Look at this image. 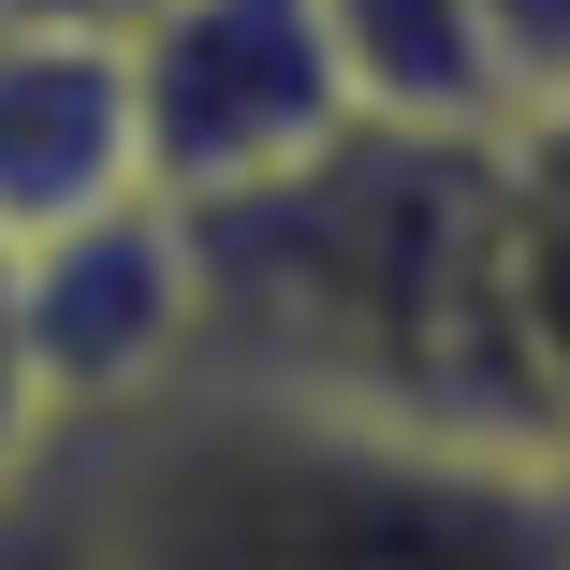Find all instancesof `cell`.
Returning <instances> with one entry per match:
<instances>
[{
  "mask_svg": "<svg viewBox=\"0 0 570 570\" xmlns=\"http://www.w3.org/2000/svg\"><path fill=\"white\" fill-rule=\"evenodd\" d=\"M30 498L88 570H570V453L235 366L45 439Z\"/></svg>",
  "mask_w": 570,
  "mask_h": 570,
  "instance_id": "1",
  "label": "cell"
},
{
  "mask_svg": "<svg viewBox=\"0 0 570 570\" xmlns=\"http://www.w3.org/2000/svg\"><path fill=\"white\" fill-rule=\"evenodd\" d=\"M498 132V118H483ZM453 118H352L322 161L190 205L205 235V366L293 381L336 410H410L469 439H541L512 307H498V176Z\"/></svg>",
  "mask_w": 570,
  "mask_h": 570,
  "instance_id": "2",
  "label": "cell"
},
{
  "mask_svg": "<svg viewBox=\"0 0 570 570\" xmlns=\"http://www.w3.org/2000/svg\"><path fill=\"white\" fill-rule=\"evenodd\" d=\"M118 30H132V161L176 205H235L322 161L352 118H381L322 0H132Z\"/></svg>",
  "mask_w": 570,
  "mask_h": 570,
  "instance_id": "3",
  "label": "cell"
},
{
  "mask_svg": "<svg viewBox=\"0 0 570 570\" xmlns=\"http://www.w3.org/2000/svg\"><path fill=\"white\" fill-rule=\"evenodd\" d=\"M0 336L45 395V424H118L205 366V235L176 190H118L59 235L0 249Z\"/></svg>",
  "mask_w": 570,
  "mask_h": 570,
  "instance_id": "4",
  "label": "cell"
},
{
  "mask_svg": "<svg viewBox=\"0 0 570 570\" xmlns=\"http://www.w3.org/2000/svg\"><path fill=\"white\" fill-rule=\"evenodd\" d=\"M147 190L132 161V30L118 0H16L0 16V249Z\"/></svg>",
  "mask_w": 570,
  "mask_h": 570,
  "instance_id": "5",
  "label": "cell"
},
{
  "mask_svg": "<svg viewBox=\"0 0 570 570\" xmlns=\"http://www.w3.org/2000/svg\"><path fill=\"white\" fill-rule=\"evenodd\" d=\"M483 176H498V307H512V352H527L541 424L570 439V73L498 102Z\"/></svg>",
  "mask_w": 570,
  "mask_h": 570,
  "instance_id": "6",
  "label": "cell"
},
{
  "mask_svg": "<svg viewBox=\"0 0 570 570\" xmlns=\"http://www.w3.org/2000/svg\"><path fill=\"white\" fill-rule=\"evenodd\" d=\"M322 30H336V59H352V88L381 102V118H453V132H483L498 102H512L483 0H322Z\"/></svg>",
  "mask_w": 570,
  "mask_h": 570,
  "instance_id": "7",
  "label": "cell"
},
{
  "mask_svg": "<svg viewBox=\"0 0 570 570\" xmlns=\"http://www.w3.org/2000/svg\"><path fill=\"white\" fill-rule=\"evenodd\" d=\"M483 30H498V73L512 88H556L570 73V0H483Z\"/></svg>",
  "mask_w": 570,
  "mask_h": 570,
  "instance_id": "8",
  "label": "cell"
},
{
  "mask_svg": "<svg viewBox=\"0 0 570 570\" xmlns=\"http://www.w3.org/2000/svg\"><path fill=\"white\" fill-rule=\"evenodd\" d=\"M45 439H59V424H45V395H30V366H16V336H0V498H16V483L45 469Z\"/></svg>",
  "mask_w": 570,
  "mask_h": 570,
  "instance_id": "9",
  "label": "cell"
},
{
  "mask_svg": "<svg viewBox=\"0 0 570 570\" xmlns=\"http://www.w3.org/2000/svg\"><path fill=\"white\" fill-rule=\"evenodd\" d=\"M0 570H88V556L59 541V512H45L30 483H16V498H0Z\"/></svg>",
  "mask_w": 570,
  "mask_h": 570,
  "instance_id": "10",
  "label": "cell"
},
{
  "mask_svg": "<svg viewBox=\"0 0 570 570\" xmlns=\"http://www.w3.org/2000/svg\"><path fill=\"white\" fill-rule=\"evenodd\" d=\"M0 16H16V0H0Z\"/></svg>",
  "mask_w": 570,
  "mask_h": 570,
  "instance_id": "11",
  "label": "cell"
},
{
  "mask_svg": "<svg viewBox=\"0 0 570 570\" xmlns=\"http://www.w3.org/2000/svg\"><path fill=\"white\" fill-rule=\"evenodd\" d=\"M118 16H132V0H118Z\"/></svg>",
  "mask_w": 570,
  "mask_h": 570,
  "instance_id": "12",
  "label": "cell"
}]
</instances>
